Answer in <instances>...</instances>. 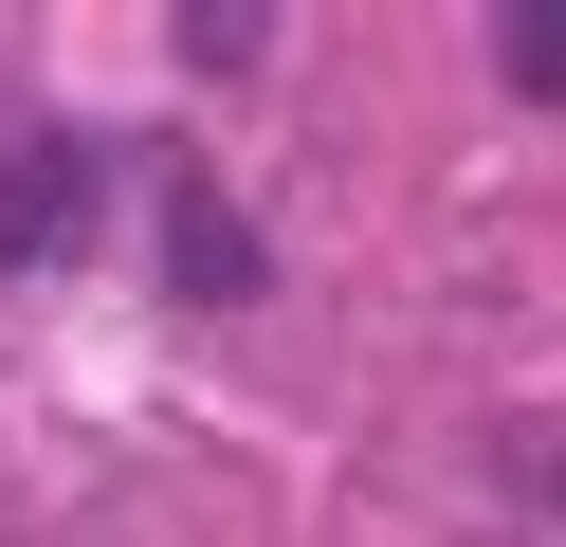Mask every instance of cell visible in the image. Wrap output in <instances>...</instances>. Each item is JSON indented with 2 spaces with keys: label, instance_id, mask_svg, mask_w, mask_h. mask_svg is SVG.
Here are the masks:
<instances>
[{
  "label": "cell",
  "instance_id": "1",
  "mask_svg": "<svg viewBox=\"0 0 566 547\" xmlns=\"http://www.w3.org/2000/svg\"><path fill=\"white\" fill-rule=\"evenodd\" d=\"M165 238H184V292H256V238H238V201H201V182H165Z\"/></svg>",
  "mask_w": 566,
  "mask_h": 547
},
{
  "label": "cell",
  "instance_id": "2",
  "mask_svg": "<svg viewBox=\"0 0 566 547\" xmlns=\"http://www.w3.org/2000/svg\"><path fill=\"white\" fill-rule=\"evenodd\" d=\"M74 201H92V165H74V146H38V165L0 182V255H55V238H74Z\"/></svg>",
  "mask_w": 566,
  "mask_h": 547
}]
</instances>
